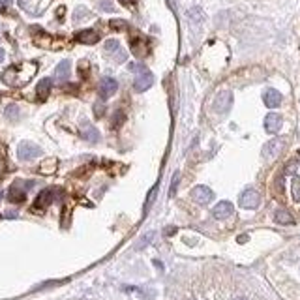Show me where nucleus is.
<instances>
[{
    "mask_svg": "<svg viewBox=\"0 0 300 300\" xmlns=\"http://www.w3.org/2000/svg\"><path fill=\"white\" fill-rule=\"evenodd\" d=\"M38 71V64L36 62H21L19 66H9L0 73V79L9 86H23L30 81Z\"/></svg>",
    "mask_w": 300,
    "mask_h": 300,
    "instance_id": "f257e3e1",
    "label": "nucleus"
},
{
    "mask_svg": "<svg viewBox=\"0 0 300 300\" xmlns=\"http://www.w3.org/2000/svg\"><path fill=\"white\" fill-rule=\"evenodd\" d=\"M131 69L137 71V77H135V83H133L137 92H145V90H148L150 86L154 85V75H152L145 66L139 64V66H131Z\"/></svg>",
    "mask_w": 300,
    "mask_h": 300,
    "instance_id": "f03ea898",
    "label": "nucleus"
},
{
    "mask_svg": "<svg viewBox=\"0 0 300 300\" xmlns=\"http://www.w3.org/2000/svg\"><path fill=\"white\" fill-rule=\"evenodd\" d=\"M284 146H285V139L282 137L270 139L269 143H265V146H263V150H261L263 158H265V160H274V158H278V156L282 154Z\"/></svg>",
    "mask_w": 300,
    "mask_h": 300,
    "instance_id": "7ed1b4c3",
    "label": "nucleus"
},
{
    "mask_svg": "<svg viewBox=\"0 0 300 300\" xmlns=\"http://www.w3.org/2000/svg\"><path fill=\"white\" fill-rule=\"evenodd\" d=\"M239 203H240V207L242 208L254 210V208L259 207V203H261V195H259V192H255V190H252V188H248V190H244V192L240 193Z\"/></svg>",
    "mask_w": 300,
    "mask_h": 300,
    "instance_id": "20e7f679",
    "label": "nucleus"
},
{
    "mask_svg": "<svg viewBox=\"0 0 300 300\" xmlns=\"http://www.w3.org/2000/svg\"><path fill=\"white\" fill-rule=\"evenodd\" d=\"M233 105V92L231 90H222L214 98V111L218 115H225Z\"/></svg>",
    "mask_w": 300,
    "mask_h": 300,
    "instance_id": "39448f33",
    "label": "nucleus"
},
{
    "mask_svg": "<svg viewBox=\"0 0 300 300\" xmlns=\"http://www.w3.org/2000/svg\"><path fill=\"white\" fill-rule=\"evenodd\" d=\"M41 154V148L38 145H34V143H21V145L17 146V158L19 160H32V158H38Z\"/></svg>",
    "mask_w": 300,
    "mask_h": 300,
    "instance_id": "423d86ee",
    "label": "nucleus"
},
{
    "mask_svg": "<svg viewBox=\"0 0 300 300\" xmlns=\"http://www.w3.org/2000/svg\"><path fill=\"white\" fill-rule=\"evenodd\" d=\"M192 197L199 205H208L210 201L214 199V192L210 190V188H207V186H195L192 190Z\"/></svg>",
    "mask_w": 300,
    "mask_h": 300,
    "instance_id": "0eeeda50",
    "label": "nucleus"
},
{
    "mask_svg": "<svg viewBox=\"0 0 300 300\" xmlns=\"http://www.w3.org/2000/svg\"><path fill=\"white\" fill-rule=\"evenodd\" d=\"M54 190H56V188H49V190H43V192L39 193L38 197H36V203H34V208H32V210H43V208L49 207L54 199V193H56Z\"/></svg>",
    "mask_w": 300,
    "mask_h": 300,
    "instance_id": "6e6552de",
    "label": "nucleus"
},
{
    "mask_svg": "<svg viewBox=\"0 0 300 300\" xmlns=\"http://www.w3.org/2000/svg\"><path fill=\"white\" fill-rule=\"evenodd\" d=\"M284 126V118L278 113H270V115L265 116V130L269 133H278Z\"/></svg>",
    "mask_w": 300,
    "mask_h": 300,
    "instance_id": "1a4fd4ad",
    "label": "nucleus"
},
{
    "mask_svg": "<svg viewBox=\"0 0 300 300\" xmlns=\"http://www.w3.org/2000/svg\"><path fill=\"white\" fill-rule=\"evenodd\" d=\"M282 94L278 92L276 88H267L265 90V94H263V101H265V105L269 109H276L282 105Z\"/></svg>",
    "mask_w": 300,
    "mask_h": 300,
    "instance_id": "9d476101",
    "label": "nucleus"
},
{
    "mask_svg": "<svg viewBox=\"0 0 300 300\" xmlns=\"http://www.w3.org/2000/svg\"><path fill=\"white\" fill-rule=\"evenodd\" d=\"M233 212H235V208H233V205L229 201H220L214 207V210H212V216H214L216 220H225V218L233 216Z\"/></svg>",
    "mask_w": 300,
    "mask_h": 300,
    "instance_id": "9b49d317",
    "label": "nucleus"
},
{
    "mask_svg": "<svg viewBox=\"0 0 300 300\" xmlns=\"http://www.w3.org/2000/svg\"><path fill=\"white\" fill-rule=\"evenodd\" d=\"M116 90H118V83L113 77H103L100 81V96L103 100L109 98V96H113Z\"/></svg>",
    "mask_w": 300,
    "mask_h": 300,
    "instance_id": "f8f14e48",
    "label": "nucleus"
},
{
    "mask_svg": "<svg viewBox=\"0 0 300 300\" xmlns=\"http://www.w3.org/2000/svg\"><path fill=\"white\" fill-rule=\"evenodd\" d=\"M81 137L85 139V141H88V143H98L101 139V135L92 124L85 120V122H83V128H81Z\"/></svg>",
    "mask_w": 300,
    "mask_h": 300,
    "instance_id": "ddd939ff",
    "label": "nucleus"
},
{
    "mask_svg": "<svg viewBox=\"0 0 300 300\" xmlns=\"http://www.w3.org/2000/svg\"><path fill=\"white\" fill-rule=\"evenodd\" d=\"M77 41H81V43H85V45H94L98 39H100V34L94 30V28H86V30H81L77 32Z\"/></svg>",
    "mask_w": 300,
    "mask_h": 300,
    "instance_id": "4468645a",
    "label": "nucleus"
},
{
    "mask_svg": "<svg viewBox=\"0 0 300 300\" xmlns=\"http://www.w3.org/2000/svg\"><path fill=\"white\" fill-rule=\"evenodd\" d=\"M131 51H133V54H135L137 58H143V56H146V54H148L150 47H148V43H146V39L133 38V39H131Z\"/></svg>",
    "mask_w": 300,
    "mask_h": 300,
    "instance_id": "2eb2a0df",
    "label": "nucleus"
},
{
    "mask_svg": "<svg viewBox=\"0 0 300 300\" xmlns=\"http://www.w3.org/2000/svg\"><path fill=\"white\" fill-rule=\"evenodd\" d=\"M51 86H53V81L51 79H41L36 86V96H38V100H47L49 98V92H51Z\"/></svg>",
    "mask_w": 300,
    "mask_h": 300,
    "instance_id": "dca6fc26",
    "label": "nucleus"
},
{
    "mask_svg": "<svg viewBox=\"0 0 300 300\" xmlns=\"http://www.w3.org/2000/svg\"><path fill=\"white\" fill-rule=\"evenodd\" d=\"M69 69H71V62L69 60H62L58 66H56V69H54V79L56 81H66V79L69 77Z\"/></svg>",
    "mask_w": 300,
    "mask_h": 300,
    "instance_id": "f3484780",
    "label": "nucleus"
},
{
    "mask_svg": "<svg viewBox=\"0 0 300 300\" xmlns=\"http://www.w3.org/2000/svg\"><path fill=\"white\" fill-rule=\"evenodd\" d=\"M8 199L11 201V203H23V201L26 199V193H24L23 188H19V182H15V184L9 188Z\"/></svg>",
    "mask_w": 300,
    "mask_h": 300,
    "instance_id": "a211bd4d",
    "label": "nucleus"
},
{
    "mask_svg": "<svg viewBox=\"0 0 300 300\" xmlns=\"http://www.w3.org/2000/svg\"><path fill=\"white\" fill-rule=\"evenodd\" d=\"M58 169V160H54V158H49L45 162H41L39 165V175H54Z\"/></svg>",
    "mask_w": 300,
    "mask_h": 300,
    "instance_id": "6ab92c4d",
    "label": "nucleus"
},
{
    "mask_svg": "<svg viewBox=\"0 0 300 300\" xmlns=\"http://www.w3.org/2000/svg\"><path fill=\"white\" fill-rule=\"evenodd\" d=\"M32 32L36 34V36H34V41H36V45H39V47H51V36H47L45 32H41V28H32Z\"/></svg>",
    "mask_w": 300,
    "mask_h": 300,
    "instance_id": "aec40b11",
    "label": "nucleus"
},
{
    "mask_svg": "<svg viewBox=\"0 0 300 300\" xmlns=\"http://www.w3.org/2000/svg\"><path fill=\"white\" fill-rule=\"evenodd\" d=\"M274 220H276V223H280V225H291V223H295L293 216L289 214L287 210H278L276 214H274Z\"/></svg>",
    "mask_w": 300,
    "mask_h": 300,
    "instance_id": "412c9836",
    "label": "nucleus"
},
{
    "mask_svg": "<svg viewBox=\"0 0 300 300\" xmlns=\"http://www.w3.org/2000/svg\"><path fill=\"white\" fill-rule=\"evenodd\" d=\"M188 19H190V23L192 24H201L205 21V15H203L201 8H192L188 11Z\"/></svg>",
    "mask_w": 300,
    "mask_h": 300,
    "instance_id": "4be33fe9",
    "label": "nucleus"
},
{
    "mask_svg": "<svg viewBox=\"0 0 300 300\" xmlns=\"http://www.w3.org/2000/svg\"><path fill=\"white\" fill-rule=\"evenodd\" d=\"M88 17H90V11L81 6V8L75 9V13H73V21H75V23H79V21H83V19H88Z\"/></svg>",
    "mask_w": 300,
    "mask_h": 300,
    "instance_id": "5701e85b",
    "label": "nucleus"
},
{
    "mask_svg": "<svg viewBox=\"0 0 300 300\" xmlns=\"http://www.w3.org/2000/svg\"><path fill=\"white\" fill-rule=\"evenodd\" d=\"M4 115H6L8 120H17L19 118V107L17 105H8L6 111H4Z\"/></svg>",
    "mask_w": 300,
    "mask_h": 300,
    "instance_id": "b1692460",
    "label": "nucleus"
},
{
    "mask_svg": "<svg viewBox=\"0 0 300 300\" xmlns=\"http://www.w3.org/2000/svg\"><path fill=\"white\" fill-rule=\"evenodd\" d=\"M118 49H120L118 39H107V41H105V51H107L109 54H115Z\"/></svg>",
    "mask_w": 300,
    "mask_h": 300,
    "instance_id": "393cba45",
    "label": "nucleus"
},
{
    "mask_svg": "<svg viewBox=\"0 0 300 300\" xmlns=\"http://www.w3.org/2000/svg\"><path fill=\"white\" fill-rule=\"evenodd\" d=\"M98 8L101 11H115V4H113V0H100L98 2Z\"/></svg>",
    "mask_w": 300,
    "mask_h": 300,
    "instance_id": "a878e982",
    "label": "nucleus"
},
{
    "mask_svg": "<svg viewBox=\"0 0 300 300\" xmlns=\"http://www.w3.org/2000/svg\"><path fill=\"white\" fill-rule=\"evenodd\" d=\"M124 118H126V116H124L122 111H116L115 116H113V122H111V126H113V128L116 130V128H118V126L124 122Z\"/></svg>",
    "mask_w": 300,
    "mask_h": 300,
    "instance_id": "bb28decb",
    "label": "nucleus"
},
{
    "mask_svg": "<svg viewBox=\"0 0 300 300\" xmlns=\"http://www.w3.org/2000/svg\"><path fill=\"white\" fill-rule=\"evenodd\" d=\"M180 182V173H175V177H173V182H171V190H169V195L173 197L175 193H177V186Z\"/></svg>",
    "mask_w": 300,
    "mask_h": 300,
    "instance_id": "cd10ccee",
    "label": "nucleus"
},
{
    "mask_svg": "<svg viewBox=\"0 0 300 300\" xmlns=\"http://www.w3.org/2000/svg\"><path fill=\"white\" fill-rule=\"evenodd\" d=\"M111 28H115V30H124L126 26H128V23L126 21H120V19H115V21H111Z\"/></svg>",
    "mask_w": 300,
    "mask_h": 300,
    "instance_id": "c85d7f7f",
    "label": "nucleus"
},
{
    "mask_svg": "<svg viewBox=\"0 0 300 300\" xmlns=\"http://www.w3.org/2000/svg\"><path fill=\"white\" fill-rule=\"evenodd\" d=\"M116 56H115V62H118V64H120V62H126V58H128V54H126V51H122V49H118V51H116Z\"/></svg>",
    "mask_w": 300,
    "mask_h": 300,
    "instance_id": "c756f323",
    "label": "nucleus"
},
{
    "mask_svg": "<svg viewBox=\"0 0 300 300\" xmlns=\"http://www.w3.org/2000/svg\"><path fill=\"white\" fill-rule=\"evenodd\" d=\"M9 6H11V0H0V11L2 13H6L9 9Z\"/></svg>",
    "mask_w": 300,
    "mask_h": 300,
    "instance_id": "7c9ffc66",
    "label": "nucleus"
},
{
    "mask_svg": "<svg viewBox=\"0 0 300 300\" xmlns=\"http://www.w3.org/2000/svg\"><path fill=\"white\" fill-rule=\"evenodd\" d=\"M103 111H105V105L103 103H96V107H94V113H96V116H103Z\"/></svg>",
    "mask_w": 300,
    "mask_h": 300,
    "instance_id": "2f4dec72",
    "label": "nucleus"
},
{
    "mask_svg": "<svg viewBox=\"0 0 300 300\" xmlns=\"http://www.w3.org/2000/svg\"><path fill=\"white\" fill-rule=\"evenodd\" d=\"M2 158H6V146L0 143V160H2Z\"/></svg>",
    "mask_w": 300,
    "mask_h": 300,
    "instance_id": "473e14b6",
    "label": "nucleus"
},
{
    "mask_svg": "<svg viewBox=\"0 0 300 300\" xmlns=\"http://www.w3.org/2000/svg\"><path fill=\"white\" fill-rule=\"evenodd\" d=\"M120 2H122L124 6H131V4H133V2H135V0H120Z\"/></svg>",
    "mask_w": 300,
    "mask_h": 300,
    "instance_id": "72a5a7b5",
    "label": "nucleus"
},
{
    "mask_svg": "<svg viewBox=\"0 0 300 300\" xmlns=\"http://www.w3.org/2000/svg\"><path fill=\"white\" fill-rule=\"evenodd\" d=\"M6 218H17V212H6Z\"/></svg>",
    "mask_w": 300,
    "mask_h": 300,
    "instance_id": "f704fd0d",
    "label": "nucleus"
},
{
    "mask_svg": "<svg viewBox=\"0 0 300 300\" xmlns=\"http://www.w3.org/2000/svg\"><path fill=\"white\" fill-rule=\"evenodd\" d=\"M4 60V49H0V62Z\"/></svg>",
    "mask_w": 300,
    "mask_h": 300,
    "instance_id": "c9c22d12",
    "label": "nucleus"
},
{
    "mask_svg": "<svg viewBox=\"0 0 300 300\" xmlns=\"http://www.w3.org/2000/svg\"><path fill=\"white\" fill-rule=\"evenodd\" d=\"M233 300H248V299H244V297H237V299H233Z\"/></svg>",
    "mask_w": 300,
    "mask_h": 300,
    "instance_id": "e433bc0d",
    "label": "nucleus"
},
{
    "mask_svg": "<svg viewBox=\"0 0 300 300\" xmlns=\"http://www.w3.org/2000/svg\"><path fill=\"white\" fill-rule=\"evenodd\" d=\"M0 197H2V192H0Z\"/></svg>",
    "mask_w": 300,
    "mask_h": 300,
    "instance_id": "4c0bfd02",
    "label": "nucleus"
}]
</instances>
